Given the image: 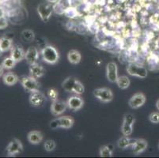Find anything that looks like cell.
Wrapping results in <instances>:
<instances>
[{
  "mask_svg": "<svg viewBox=\"0 0 159 158\" xmlns=\"http://www.w3.org/2000/svg\"><path fill=\"white\" fill-rule=\"evenodd\" d=\"M42 56L44 62L49 64H55L59 60V53L52 46H46L42 50Z\"/></svg>",
  "mask_w": 159,
  "mask_h": 158,
  "instance_id": "obj_1",
  "label": "cell"
},
{
  "mask_svg": "<svg viewBox=\"0 0 159 158\" xmlns=\"http://www.w3.org/2000/svg\"><path fill=\"white\" fill-rule=\"evenodd\" d=\"M74 125V120L71 117L63 116L55 119L50 123V127L52 129L65 128L69 129Z\"/></svg>",
  "mask_w": 159,
  "mask_h": 158,
  "instance_id": "obj_2",
  "label": "cell"
},
{
  "mask_svg": "<svg viewBox=\"0 0 159 158\" xmlns=\"http://www.w3.org/2000/svg\"><path fill=\"white\" fill-rule=\"evenodd\" d=\"M93 95L98 100L104 103H108L113 99L112 90L108 88H100L93 91Z\"/></svg>",
  "mask_w": 159,
  "mask_h": 158,
  "instance_id": "obj_3",
  "label": "cell"
},
{
  "mask_svg": "<svg viewBox=\"0 0 159 158\" xmlns=\"http://www.w3.org/2000/svg\"><path fill=\"white\" fill-rule=\"evenodd\" d=\"M53 6L51 3H40L37 7V12L39 16L44 22L48 21L53 11Z\"/></svg>",
  "mask_w": 159,
  "mask_h": 158,
  "instance_id": "obj_4",
  "label": "cell"
},
{
  "mask_svg": "<svg viewBox=\"0 0 159 158\" xmlns=\"http://www.w3.org/2000/svg\"><path fill=\"white\" fill-rule=\"evenodd\" d=\"M135 123V117L132 114H126L124 115V122L121 127V131L124 136H130L132 134L133 125Z\"/></svg>",
  "mask_w": 159,
  "mask_h": 158,
  "instance_id": "obj_5",
  "label": "cell"
},
{
  "mask_svg": "<svg viewBox=\"0 0 159 158\" xmlns=\"http://www.w3.org/2000/svg\"><path fill=\"white\" fill-rule=\"evenodd\" d=\"M21 84L25 90L29 92H34L39 90V84L37 79L30 77H23L21 78Z\"/></svg>",
  "mask_w": 159,
  "mask_h": 158,
  "instance_id": "obj_6",
  "label": "cell"
},
{
  "mask_svg": "<svg viewBox=\"0 0 159 158\" xmlns=\"http://www.w3.org/2000/svg\"><path fill=\"white\" fill-rule=\"evenodd\" d=\"M127 71L131 76H135L140 78H145L147 76V70L143 66L135 63H131L127 68Z\"/></svg>",
  "mask_w": 159,
  "mask_h": 158,
  "instance_id": "obj_7",
  "label": "cell"
},
{
  "mask_svg": "<svg viewBox=\"0 0 159 158\" xmlns=\"http://www.w3.org/2000/svg\"><path fill=\"white\" fill-rule=\"evenodd\" d=\"M30 102L34 107H41L45 102V97L39 90L34 91L30 94Z\"/></svg>",
  "mask_w": 159,
  "mask_h": 158,
  "instance_id": "obj_8",
  "label": "cell"
},
{
  "mask_svg": "<svg viewBox=\"0 0 159 158\" xmlns=\"http://www.w3.org/2000/svg\"><path fill=\"white\" fill-rule=\"evenodd\" d=\"M23 150V146L21 142L18 139H14L7 147V153L9 156H15L18 153H21Z\"/></svg>",
  "mask_w": 159,
  "mask_h": 158,
  "instance_id": "obj_9",
  "label": "cell"
},
{
  "mask_svg": "<svg viewBox=\"0 0 159 158\" xmlns=\"http://www.w3.org/2000/svg\"><path fill=\"white\" fill-rule=\"evenodd\" d=\"M66 108H67V104L66 102H64L63 101H60V100H56V101H52L51 106V111L52 114L54 115H60L63 114L65 111H66Z\"/></svg>",
  "mask_w": 159,
  "mask_h": 158,
  "instance_id": "obj_10",
  "label": "cell"
},
{
  "mask_svg": "<svg viewBox=\"0 0 159 158\" xmlns=\"http://www.w3.org/2000/svg\"><path fill=\"white\" fill-rule=\"evenodd\" d=\"M146 102V97L143 93H139L135 94L129 100V106L131 108L136 109V108H140L145 104Z\"/></svg>",
  "mask_w": 159,
  "mask_h": 158,
  "instance_id": "obj_11",
  "label": "cell"
},
{
  "mask_svg": "<svg viewBox=\"0 0 159 158\" xmlns=\"http://www.w3.org/2000/svg\"><path fill=\"white\" fill-rule=\"evenodd\" d=\"M106 75L110 82H116L118 78V68L116 63L114 62L108 63L106 68Z\"/></svg>",
  "mask_w": 159,
  "mask_h": 158,
  "instance_id": "obj_12",
  "label": "cell"
},
{
  "mask_svg": "<svg viewBox=\"0 0 159 158\" xmlns=\"http://www.w3.org/2000/svg\"><path fill=\"white\" fill-rule=\"evenodd\" d=\"M66 104H67V107L70 109L78 111L83 107L84 102L81 97H77V96H74V97L69 98L68 101H66Z\"/></svg>",
  "mask_w": 159,
  "mask_h": 158,
  "instance_id": "obj_13",
  "label": "cell"
},
{
  "mask_svg": "<svg viewBox=\"0 0 159 158\" xmlns=\"http://www.w3.org/2000/svg\"><path fill=\"white\" fill-rule=\"evenodd\" d=\"M38 51L36 47H30L25 52V59L27 61V63L30 65L37 63V60L38 59Z\"/></svg>",
  "mask_w": 159,
  "mask_h": 158,
  "instance_id": "obj_14",
  "label": "cell"
},
{
  "mask_svg": "<svg viewBox=\"0 0 159 158\" xmlns=\"http://www.w3.org/2000/svg\"><path fill=\"white\" fill-rule=\"evenodd\" d=\"M147 148V142L144 139H136V141L132 145L133 153L135 154H139L145 151Z\"/></svg>",
  "mask_w": 159,
  "mask_h": 158,
  "instance_id": "obj_15",
  "label": "cell"
},
{
  "mask_svg": "<svg viewBox=\"0 0 159 158\" xmlns=\"http://www.w3.org/2000/svg\"><path fill=\"white\" fill-rule=\"evenodd\" d=\"M11 56L16 61V63H18V62H20L25 59V52L21 47L16 46V47H13L11 48Z\"/></svg>",
  "mask_w": 159,
  "mask_h": 158,
  "instance_id": "obj_16",
  "label": "cell"
},
{
  "mask_svg": "<svg viewBox=\"0 0 159 158\" xmlns=\"http://www.w3.org/2000/svg\"><path fill=\"white\" fill-rule=\"evenodd\" d=\"M30 73L33 78L37 79V78H41L44 74V69L40 65L34 63V64L30 65Z\"/></svg>",
  "mask_w": 159,
  "mask_h": 158,
  "instance_id": "obj_17",
  "label": "cell"
},
{
  "mask_svg": "<svg viewBox=\"0 0 159 158\" xmlns=\"http://www.w3.org/2000/svg\"><path fill=\"white\" fill-rule=\"evenodd\" d=\"M28 140L31 144L37 145L40 143L43 140L42 133L37 130H33L28 134Z\"/></svg>",
  "mask_w": 159,
  "mask_h": 158,
  "instance_id": "obj_18",
  "label": "cell"
},
{
  "mask_svg": "<svg viewBox=\"0 0 159 158\" xmlns=\"http://www.w3.org/2000/svg\"><path fill=\"white\" fill-rule=\"evenodd\" d=\"M136 139H131L128 138V136H124L121 138L117 142V146L120 149H125L129 146H132V145L135 142Z\"/></svg>",
  "mask_w": 159,
  "mask_h": 158,
  "instance_id": "obj_19",
  "label": "cell"
},
{
  "mask_svg": "<svg viewBox=\"0 0 159 158\" xmlns=\"http://www.w3.org/2000/svg\"><path fill=\"white\" fill-rule=\"evenodd\" d=\"M18 81V77L15 74L12 73V72H9V73H7L3 76V82L5 83V85H15Z\"/></svg>",
  "mask_w": 159,
  "mask_h": 158,
  "instance_id": "obj_20",
  "label": "cell"
},
{
  "mask_svg": "<svg viewBox=\"0 0 159 158\" xmlns=\"http://www.w3.org/2000/svg\"><path fill=\"white\" fill-rule=\"evenodd\" d=\"M67 59L69 62L72 64H78L80 63L81 59H82V56H81L80 52L76 50H71L69 52L67 55Z\"/></svg>",
  "mask_w": 159,
  "mask_h": 158,
  "instance_id": "obj_21",
  "label": "cell"
},
{
  "mask_svg": "<svg viewBox=\"0 0 159 158\" xmlns=\"http://www.w3.org/2000/svg\"><path fill=\"white\" fill-rule=\"evenodd\" d=\"M76 80H77V79L73 78V77H69V78H66V79L63 81V84H62L63 89H64L65 91H66V92L73 93V88Z\"/></svg>",
  "mask_w": 159,
  "mask_h": 158,
  "instance_id": "obj_22",
  "label": "cell"
},
{
  "mask_svg": "<svg viewBox=\"0 0 159 158\" xmlns=\"http://www.w3.org/2000/svg\"><path fill=\"white\" fill-rule=\"evenodd\" d=\"M116 82L118 87L121 89H127V88L129 87L130 84H131L130 79L127 76L118 77V78H117V80Z\"/></svg>",
  "mask_w": 159,
  "mask_h": 158,
  "instance_id": "obj_23",
  "label": "cell"
},
{
  "mask_svg": "<svg viewBox=\"0 0 159 158\" xmlns=\"http://www.w3.org/2000/svg\"><path fill=\"white\" fill-rule=\"evenodd\" d=\"M0 47L2 52H7L12 48V40L8 37H2L0 39Z\"/></svg>",
  "mask_w": 159,
  "mask_h": 158,
  "instance_id": "obj_24",
  "label": "cell"
},
{
  "mask_svg": "<svg viewBox=\"0 0 159 158\" xmlns=\"http://www.w3.org/2000/svg\"><path fill=\"white\" fill-rule=\"evenodd\" d=\"M112 146H104L101 147L100 150V156L102 157H111L112 156Z\"/></svg>",
  "mask_w": 159,
  "mask_h": 158,
  "instance_id": "obj_25",
  "label": "cell"
},
{
  "mask_svg": "<svg viewBox=\"0 0 159 158\" xmlns=\"http://www.w3.org/2000/svg\"><path fill=\"white\" fill-rule=\"evenodd\" d=\"M16 64V61L13 59L12 57H8L6 58L5 59L3 60L2 63V66H3L4 69L9 70V69H12Z\"/></svg>",
  "mask_w": 159,
  "mask_h": 158,
  "instance_id": "obj_26",
  "label": "cell"
},
{
  "mask_svg": "<svg viewBox=\"0 0 159 158\" xmlns=\"http://www.w3.org/2000/svg\"><path fill=\"white\" fill-rule=\"evenodd\" d=\"M21 37H22V38L24 39L25 41H33V39H34V33L30 29L24 30V31L22 32V33H21Z\"/></svg>",
  "mask_w": 159,
  "mask_h": 158,
  "instance_id": "obj_27",
  "label": "cell"
},
{
  "mask_svg": "<svg viewBox=\"0 0 159 158\" xmlns=\"http://www.w3.org/2000/svg\"><path fill=\"white\" fill-rule=\"evenodd\" d=\"M84 90H85V89H84V86H83V85H82V84L81 83L79 80H76V82H75V85H74L73 93L78 94V95H80V94H82L84 93Z\"/></svg>",
  "mask_w": 159,
  "mask_h": 158,
  "instance_id": "obj_28",
  "label": "cell"
},
{
  "mask_svg": "<svg viewBox=\"0 0 159 158\" xmlns=\"http://www.w3.org/2000/svg\"><path fill=\"white\" fill-rule=\"evenodd\" d=\"M56 145L55 141L53 140H51V139H49V140H47L45 141L44 144V147L45 149V150L47 152H52L55 150V148H56Z\"/></svg>",
  "mask_w": 159,
  "mask_h": 158,
  "instance_id": "obj_29",
  "label": "cell"
},
{
  "mask_svg": "<svg viewBox=\"0 0 159 158\" xmlns=\"http://www.w3.org/2000/svg\"><path fill=\"white\" fill-rule=\"evenodd\" d=\"M48 97L52 101H56L58 97V92L55 89H49L48 91Z\"/></svg>",
  "mask_w": 159,
  "mask_h": 158,
  "instance_id": "obj_30",
  "label": "cell"
},
{
  "mask_svg": "<svg viewBox=\"0 0 159 158\" xmlns=\"http://www.w3.org/2000/svg\"><path fill=\"white\" fill-rule=\"evenodd\" d=\"M149 120L152 124H159V112H153L149 116Z\"/></svg>",
  "mask_w": 159,
  "mask_h": 158,
  "instance_id": "obj_31",
  "label": "cell"
},
{
  "mask_svg": "<svg viewBox=\"0 0 159 158\" xmlns=\"http://www.w3.org/2000/svg\"><path fill=\"white\" fill-rule=\"evenodd\" d=\"M8 26V21H7V19L4 17H0V29H4Z\"/></svg>",
  "mask_w": 159,
  "mask_h": 158,
  "instance_id": "obj_32",
  "label": "cell"
},
{
  "mask_svg": "<svg viewBox=\"0 0 159 158\" xmlns=\"http://www.w3.org/2000/svg\"><path fill=\"white\" fill-rule=\"evenodd\" d=\"M4 14H5V11L2 7H0V17H4Z\"/></svg>",
  "mask_w": 159,
  "mask_h": 158,
  "instance_id": "obj_33",
  "label": "cell"
},
{
  "mask_svg": "<svg viewBox=\"0 0 159 158\" xmlns=\"http://www.w3.org/2000/svg\"><path fill=\"white\" fill-rule=\"evenodd\" d=\"M3 66H2V65H0V77L2 76V74H3Z\"/></svg>",
  "mask_w": 159,
  "mask_h": 158,
  "instance_id": "obj_34",
  "label": "cell"
},
{
  "mask_svg": "<svg viewBox=\"0 0 159 158\" xmlns=\"http://www.w3.org/2000/svg\"><path fill=\"white\" fill-rule=\"evenodd\" d=\"M156 107H157V110L159 111V99L157 101V103H156Z\"/></svg>",
  "mask_w": 159,
  "mask_h": 158,
  "instance_id": "obj_35",
  "label": "cell"
},
{
  "mask_svg": "<svg viewBox=\"0 0 159 158\" xmlns=\"http://www.w3.org/2000/svg\"><path fill=\"white\" fill-rule=\"evenodd\" d=\"M2 52H2V49H1V47H0V56H2Z\"/></svg>",
  "mask_w": 159,
  "mask_h": 158,
  "instance_id": "obj_36",
  "label": "cell"
},
{
  "mask_svg": "<svg viewBox=\"0 0 159 158\" xmlns=\"http://www.w3.org/2000/svg\"><path fill=\"white\" fill-rule=\"evenodd\" d=\"M158 148H159V145H158Z\"/></svg>",
  "mask_w": 159,
  "mask_h": 158,
  "instance_id": "obj_37",
  "label": "cell"
}]
</instances>
